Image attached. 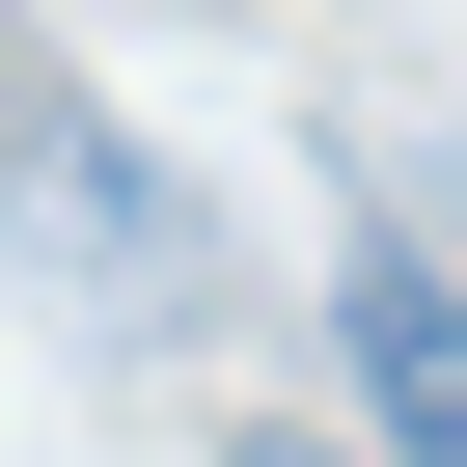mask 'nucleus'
Wrapping results in <instances>:
<instances>
[{"mask_svg": "<svg viewBox=\"0 0 467 467\" xmlns=\"http://www.w3.org/2000/svg\"><path fill=\"white\" fill-rule=\"evenodd\" d=\"M0 248H28V303H56V330H110V358H165V330L220 303L192 165H165V138H110L56 56H0Z\"/></svg>", "mask_w": 467, "mask_h": 467, "instance_id": "obj_1", "label": "nucleus"}, {"mask_svg": "<svg viewBox=\"0 0 467 467\" xmlns=\"http://www.w3.org/2000/svg\"><path fill=\"white\" fill-rule=\"evenodd\" d=\"M330 358H358L385 467H440V440H467V330H440V248H412V220H358V248H330Z\"/></svg>", "mask_w": 467, "mask_h": 467, "instance_id": "obj_2", "label": "nucleus"}]
</instances>
